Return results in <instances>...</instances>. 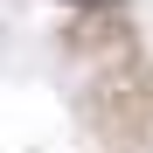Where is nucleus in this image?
<instances>
[]
</instances>
